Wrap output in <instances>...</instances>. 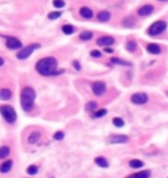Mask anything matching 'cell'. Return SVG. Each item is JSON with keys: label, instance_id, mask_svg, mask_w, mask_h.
<instances>
[{"label": "cell", "instance_id": "cell-1", "mask_svg": "<svg viewBox=\"0 0 168 178\" xmlns=\"http://www.w3.org/2000/svg\"><path fill=\"white\" fill-rule=\"evenodd\" d=\"M35 70L42 76H55L60 74L58 72V60L54 56L42 58L35 63Z\"/></svg>", "mask_w": 168, "mask_h": 178}, {"label": "cell", "instance_id": "cell-2", "mask_svg": "<svg viewBox=\"0 0 168 178\" xmlns=\"http://www.w3.org/2000/svg\"><path fill=\"white\" fill-rule=\"evenodd\" d=\"M34 101H35V90L32 86H25L21 90L20 94V102L21 107L24 111H32L34 107Z\"/></svg>", "mask_w": 168, "mask_h": 178}, {"label": "cell", "instance_id": "cell-3", "mask_svg": "<svg viewBox=\"0 0 168 178\" xmlns=\"http://www.w3.org/2000/svg\"><path fill=\"white\" fill-rule=\"evenodd\" d=\"M0 114L4 118V121L8 123H15L17 119L16 110L11 105H3V106H0Z\"/></svg>", "mask_w": 168, "mask_h": 178}, {"label": "cell", "instance_id": "cell-4", "mask_svg": "<svg viewBox=\"0 0 168 178\" xmlns=\"http://www.w3.org/2000/svg\"><path fill=\"white\" fill-rule=\"evenodd\" d=\"M167 29V23L166 21H156V23H154L151 26H150L147 29V33L150 35H159V34H162L164 30Z\"/></svg>", "mask_w": 168, "mask_h": 178}, {"label": "cell", "instance_id": "cell-5", "mask_svg": "<svg viewBox=\"0 0 168 178\" xmlns=\"http://www.w3.org/2000/svg\"><path fill=\"white\" fill-rule=\"evenodd\" d=\"M37 49H40V45H38V43H32V45H28L26 47L20 49V51L17 53V58H19L20 60L26 59V58H29L32 55V53H33L34 50H37Z\"/></svg>", "mask_w": 168, "mask_h": 178}, {"label": "cell", "instance_id": "cell-6", "mask_svg": "<svg viewBox=\"0 0 168 178\" xmlns=\"http://www.w3.org/2000/svg\"><path fill=\"white\" fill-rule=\"evenodd\" d=\"M91 89L95 96H102L106 90V85L102 81H95V83H92Z\"/></svg>", "mask_w": 168, "mask_h": 178}, {"label": "cell", "instance_id": "cell-7", "mask_svg": "<svg viewBox=\"0 0 168 178\" xmlns=\"http://www.w3.org/2000/svg\"><path fill=\"white\" fill-rule=\"evenodd\" d=\"M7 47L9 50H20L23 49V42L20 39H17L16 37H7V42H5Z\"/></svg>", "mask_w": 168, "mask_h": 178}, {"label": "cell", "instance_id": "cell-8", "mask_svg": "<svg viewBox=\"0 0 168 178\" xmlns=\"http://www.w3.org/2000/svg\"><path fill=\"white\" fill-rule=\"evenodd\" d=\"M148 100V96L146 93H134L133 96H131V102L135 104V105H142V104H146Z\"/></svg>", "mask_w": 168, "mask_h": 178}, {"label": "cell", "instance_id": "cell-9", "mask_svg": "<svg viewBox=\"0 0 168 178\" xmlns=\"http://www.w3.org/2000/svg\"><path fill=\"white\" fill-rule=\"evenodd\" d=\"M113 43H114V38L109 37V35H104V37H100L97 39V45L104 46V47H108L110 45H113Z\"/></svg>", "mask_w": 168, "mask_h": 178}, {"label": "cell", "instance_id": "cell-10", "mask_svg": "<svg viewBox=\"0 0 168 178\" xmlns=\"http://www.w3.org/2000/svg\"><path fill=\"white\" fill-rule=\"evenodd\" d=\"M152 12H154V7L151 4H146V5L141 7V8L138 9V14H139V16H143V17L150 16Z\"/></svg>", "mask_w": 168, "mask_h": 178}, {"label": "cell", "instance_id": "cell-11", "mask_svg": "<svg viewBox=\"0 0 168 178\" xmlns=\"http://www.w3.org/2000/svg\"><path fill=\"white\" fill-rule=\"evenodd\" d=\"M129 137L126 135H112L109 141L112 144H118V143H127Z\"/></svg>", "mask_w": 168, "mask_h": 178}, {"label": "cell", "instance_id": "cell-12", "mask_svg": "<svg viewBox=\"0 0 168 178\" xmlns=\"http://www.w3.org/2000/svg\"><path fill=\"white\" fill-rule=\"evenodd\" d=\"M12 165H13L12 160H5V161L0 165V173H3V174L9 173L11 169H12Z\"/></svg>", "mask_w": 168, "mask_h": 178}, {"label": "cell", "instance_id": "cell-13", "mask_svg": "<svg viewBox=\"0 0 168 178\" xmlns=\"http://www.w3.org/2000/svg\"><path fill=\"white\" fill-rule=\"evenodd\" d=\"M147 51L150 54H152V55H158V54L162 53V49H160V46L158 43H148L147 45Z\"/></svg>", "mask_w": 168, "mask_h": 178}, {"label": "cell", "instance_id": "cell-14", "mask_svg": "<svg viewBox=\"0 0 168 178\" xmlns=\"http://www.w3.org/2000/svg\"><path fill=\"white\" fill-rule=\"evenodd\" d=\"M150 177H151V170H142V172L130 174L126 178H150Z\"/></svg>", "mask_w": 168, "mask_h": 178}, {"label": "cell", "instance_id": "cell-15", "mask_svg": "<svg viewBox=\"0 0 168 178\" xmlns=\"http://www.w3.org/2000/svg\"><path fill=\"white\" fill-rule=\"evenodd\" d=\"M79 13H80V16L83 17V19H92V17H93V12H92L88 7H81Z\"/></svg>", "mask_w": 168, "mask_h": 178}, {"label": "cell", "instance_id": "cell-16", "mask_svg": "<svg viewBox=\"0 0 168 178\" xmlns=\"http://www.w3.org/2000/svg\"><path fill=\"white\" fill-rule=\"evenodd\" d=\"M95 162H96V165L100 166V168H109V162H108V160H106L105 157H102V156H99V157H96L95 158Z\"/></svg>", "mask_w": 168, "mask_h": 178}, {"label": "cell", "instance_id": "cell-17", "mask_svg": "<svg viewBox=\"0 0 168 178\" xmlns=\"http://www.w3.org/2000/svg\"><path fill=\"white\" fill-rule=\"evenodd\" d=\"M40 137H41V134L38 132V131H33V132H30V135L28 136V143H29V144H34V143H37V141L40 140Z\"/></svg>", "mask_w": 168, "mask_h": 178}, {"label": "cell", "instance_id": "cell-18", "mask_svg": "<svg viewBox=\"0 0 168 178\" xmlns=\"http://www.w3.org/2000/svg\"><path fill=\"white\" fill-rule=\"evenodd\" d=\"M97 20L101 21V23H106V21H109L110 20V12H108V11H101V12H99Z\"/></svg>", "mask_w": 168, "mask_h": 178}, {"label": "cell", "instance_id": "cell-19", "mask_svg": "<svg viewBox=\"0 0 168 178\" xmlns=\"http://www.w3.org/2000/svg\"><path fill=\"white\" fill-rule=\"evenodd\" d=\"M11 97H12V92H11L8 88L0 89V100L7 101V100H11Z\"/></svg>", "mask_w": 168, "mask_h": 178}, {"label": "cell", "instance_id": "cell-20", "mask_svg": "<svg viewBox=\"0 0 168 178\" xmlns=\"http://www.w3.org/2000/svg\"><path fill=\"white\" fill-rule=\"evenodd\" d=\"M110 62H112L113 64H118V66H124V67H129V66H131V63H130V62L124 60V59H120V58H112V59H110Z\"/></svg>", "mask_w": 168, "mask_h": 178}, {"label": "cell", "instance_id": "cell-21", "mask_svg": "<svg viewBox=\"0 0 168 178\" xmlns=\"http://www.w3.org/2000/svg\"><path fill=\"white\" fill-rule=\"evenodd\" d=\"M129 165H130V168H133V169H139V168H142V166H143V161L134 158V160H130Z\"/></svg>", "mask_w": 168, "mask_h": 178}, {"label": "cell", "instance_id": "cell-22", "mask_svg": "<svg viewBox=\"0 0 168 178\" xmlns=\"http://www.w3.org/2000/svg\"><path fill=\"white\" fill-rule=\"evenodd\" d=\"M62 32L64 34L70 35V34H74L75 28L72 26V25H70V24H66V25H63V26H62Z\"/></svg>", "mask_w": 168, "mask_h": 178}, {"label": "cell", "instance_id": "cell-23", "mask_svg": "<svg viewBox=\"0 0 168 178\" xmlns=\"http://www.w3.org/2000/svg\"><path fill=\"white\" fill-rule=\"evenodd\" d=\"M9 147H7V145H3V147H0V158H5L7 156L9 155Z\"/></svg>", "mask_w": 168, "mask_h": 178}, {"label": "cell", "instance_id": "cell-24", "mask_svg": "<svg viewBox=\"0 0 168 178\" xmlns=\"http://www.w3.org/2000/svg\"><path fill=\"white\" fill-rule=\"evenodd\" d=\"M104 115H106V110L105 109H101V110H96L93 114H92V118L97 119V118H102Z\"/></svg>", "mask_w": 168, "mask_h": 178}, {"label": "cell", "instance_id": "cell-25", "mask_svg": "<svg viewBox=\"0 0 168 178\" xmlns=\"http://www.w3.org/2000/svg\"><path fill=\"white\" fill-rule=\"evenodd\" d=\"M126 49H127V51L134 53L135 50H137V43H135L134 41H129V42L126 43Z\"/></svg>", "mask_w": 168, "mask_h": 178}, {"label": "cell", "instance_id": "cell-26", "mask_svg": "<svg viewBox=\"0 0 168 178\" xmlns=\"http://www.w3.org/2000/svg\"><path fill=\"white\" fill-rule=\"evenodd\" d=\"M60 16H62V12H59V11H55V12H50V13L47 14L49 20H57V19H59Z\"/></svg>", "mask_w": 168, "mask_h": 178}, {"label": "cell", "instance_id": "cell-27", "mask_svg": "<svg viewBox=\"0 0 168 178\" xmlns=\"http://www.w3.org/2000/svg\"><path fill=\"white\" fill-rule=\"evenodd\" d=\"M134 24H135V19H134V17L129 16V17H126V19L124 20V25H125V26H133Z\"/></svg>", "mask_w": 168, "mask_h": 178}, {"label": "cell", "instance_id": "cell-28", "mask_svg": "<svg viewBox=\"0 0 168 178\" xmlns=\"http://www.w3.org/2000/svg\"><path fill=\"white\" fill-rule=\"evenodd\" d=\"M92 35L93 34H92L91 32H83V33L80 34V39L81 41H89V39L92 38Z\"/></svg>", "mask_w": 168, "mask_h": 178}, {"label": "cell", "instance_id": "cell-29", "mask_svg": "<svg viewBox=\"0 0 168 178\" xmlns=\"http://www.w3.org/2000/svg\"><path fill=\"white\" fill-rule=\"evenodd\" d=\"M26 172L29 173L30 176H34V174H37V172H38L37 165H29V166H28V169H26Z\"/></svg>", "mask_w": 168, "mask_h": 178}, {"label": "cell", "instance_id": "cell-30", "mask_svg": "<svg viewBox=\"0 0 168 178\" xmlns=\"http://www.w3.org/2000/svg\"><path fill=\"white\" fill-rule=\"evenodd\" d=\"M113 125L116 126V127H122V126L125 125V122H124V119H122V118L116 117V118H113Z\"/></svg>", "mask_w": 168, "mask_h": 178}, {"label": "cell", "instance_id": "cell-31", "mask_svg": "<svg viewBox=\"0 0 168 178\" xmlns=\"http://www.w3.org/2000/svg\"><path fill=\"white\" fill-rule=\"evenodd\" d=\"M85 107H87V110H96V109H97V104L95 102V101H89V102L85 105Z\"/></svg>", "mask_w": 168, "mask_h": 178}, {"label": "cell", "instance_id": "cell-32", "mask_svg": "<svg viewBox=\"0 0 168 178\" xmlns=\"http://www.w3.org/2000/svg\"><path fill=\"white\" fill-rule=\"evenodd\" d=\"M53 5H54L55 8H63V7H64V2H63V0H54V2H53Z\"/></svg>", "mask_w": 168, "mask_h": 178}, {"label": "cell", "instance_id": "cell-33", "mask_svg": "<svg viewBox=\"0 0 168 178\" xmlns=\"http://www.w3.org/2000/svg\"><path fill=\"white\" fill-rule=\"evenodd\" d=\"M63 137H64V132H62V131H58V132L54 134V139L55 140H62Z\"/></svg>", "mask_w": 168, "mask_h": 178}, {"label": "cell", "instance_id": "cell-34", "mask_svg": "<svg viewBox=\"0 0 168 178\" xmlns=\"http://www.w3.org/2000/svg\"><path fill=\"white\" fill-rule=\"evenodd\" d=\"M91 55L93 56V58H100V56L102 55V54H101V51H99V50H92V51H91Z\"/></svg>", "mask_w": 168, "mask_h": 178}, {"label": "cell", "instance_id": "cell-35", "mask_svg": "<svg viewBox=\"0 0 168 178\" xmlns=\"http://www.w3.org/2000/svg\"><path fill=\"white\" fill-rule=\"evenodd\" d=\"M72 64H74V67H75V70H80V63H79V62H76V60H74V62H72Z\"/></svg>", "mask_w": 168, "mask_h": 178}, {"label": "cell", "instance_id": "cell-36", "mask_svg": "<svg viewBox=\"0 0 168 178\" xmlns=\"http://www.w3.org/2000/svg\"><path fill=\"white\" fill-rule=\"evenodd\" d=\"M105 53H108V54H112L113 53V50H112V47H105Z\"/></svg>", "mask_w": 168, "mask_h": 178}, {"label": "cell", "instance_id": "cell-37", "mask_svg": "<svg viewBox=\"0 0 168 178\" xmlns=\"http://www.w3.org/2000/svg\"><path fill=\"white\" fill-rule=\"evenodd\" d=\"M3 64H4V59H3V58H0V67H2Z\"/></svg>", "mask_w": 168, "mask_h": 178}, {"label": "cell", "instance_id": "cell-38", "mask_svg": "<svg viewBox=\"0 0 168 178\" xmlns=\"http://www.w3.org/2000/svg\"><path fill=\"white\" fill-rule=\"evenodd\" d=\"M162 2H163V0H162Z\"/></svg>", "mask_w": 168, "mask_h": 178}]
</instances>
